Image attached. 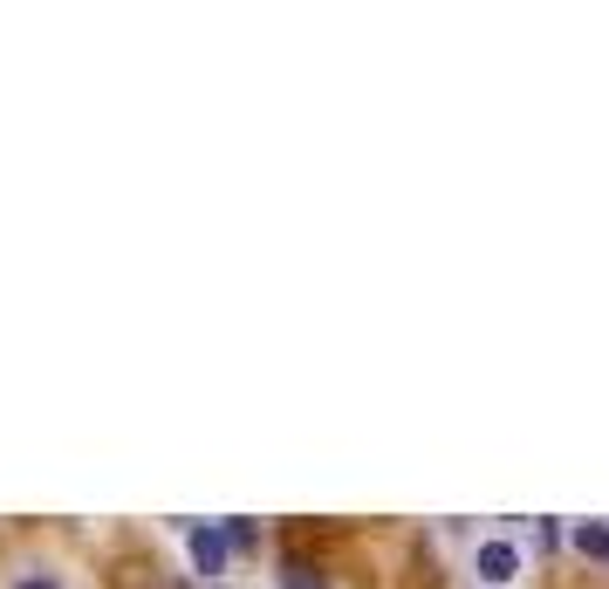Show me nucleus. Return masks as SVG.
<instances>
[{
  "instance_id": "3",
  "label": "nucleus",
  "mask_w": 609,
  "mask_h": 589,
  "mask_svg": "<svg viewBox=\"0 0 609 589\" xmlns=\"http://www.w3.org/2000/svg\"><path fill=\"white\" fill-rule=\"evenodd\" d=\"M281 589H329V576L315 562H281Z\"/></svg>"
},
{
  "instance_id": "5",
  "label": "nucleus",
  "mask_w": 609,
  "mask_h": 589,
  "mask_svg": "<svg viewBox=\"0 0 609 589\" xmlns=\"http://www.w3.org/2000/svg\"><path fill=\"white\" fill-rule=\"evenodd\" d=\"M226 541H233V548H254L261 528H254V521H226Z\"/></svg>"
},
{
  "instance_id": "1",
  "label": "nucleus",
  "mask_w": 609,
  "mask_h": 589,
  "mask_svg": "<svg viewBox=\"0 0 609 589\" xmlns=\"http://www.w3.org/2000/svg\"><path fill=\"white\" fill-rule=\"evenodd\" d=\"M185 548H192V562H199V576H220L226 569V535L220 528H185Z\"/></svg>"
},
{
  "instance_id": "4",
  "label": "nucleus",
  "mask_w": 609,
  "mask_h": 589,
  "mask_svg": "<svg viewBox=\"0 0 609 589\" xmlns=\"http://www.w3.org/2000/svg\"><path fill=\"white\" fill-rule=\"evenodd\" d=\"M576 548H582V556H596V562H609V521H582L576 528Z\"/></svg>"
},
{
  "instance_id": "6",
  "label": "nucleus",
  "mask_w": 609,
  "mask_h": 589,
  "mask_svg": "<svg viewBox=\"0 0 609 589\" xmlns=\"http://www.w3.org/2000/svg\"><path fill=\"white\" fill-rule=\"evenodd\" d=\"M14 589H62V582H55V576H21Z\"/></svg>"
},
{
  "instance_id": "2",
  "label": "nucleus",
  "mask_w": 609,
  "mask_h": 589,
  "mask_svg": "<svg viewBox=\"0 0 609 589\" xmlns=\"http://www.w3.org/2000/svg\"><path fill=\"white\" fill-rule=\"evenodd\" d=\"M514 569H520V548H514V541H486V548H479V576L494 582V589L514 582Z\"/></svg>"
}]
</instances>
